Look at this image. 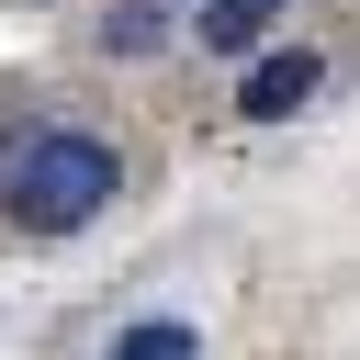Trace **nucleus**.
Masks as SVG:
<instances>
[{"label":"nucleus","mask_w":360,"mask_h":360,"mask_svg":"<svg viewBox=\"0 0 360 360\" xmlns=\"http://www.w3.org/2000/svg\"><path fill=\"white\" fill-rule=\"evenodd\" d=\"M112 360H191V326H124Z\"/></svg>","instance_id":"20e7f679"},{"label":"nucleus","mask_w":360,"mask_h":360,"mask_svg":"<svg viewBox=\"0 0 360 360\" xmlns=\"http://www.w3.org/2000/svg\"><path fill=\"white\" fill-rule=\"evenodd\" d=\"M315 79H326V68H315V56L292 45V56H259L236 101H248V124H281V112H304V101H315Z\"/></svg>","instance_id":"f03ea898"},{"label":"nucleus","mask_w":360,"mask_h":360,"mask_svg":"<svg viewBox=\"0 0 360 360\" xmlns=\"http://www.w3.org/2000/svg\"><path fill=\"white\" fill-rule=\"evenodd\" d=\"M270 11H281V0H202V45H225V56H236Z\"/></svg>","instance_id":"7ed1b4c3"},{"label":"nucleus","mask_w":360,"mask_h":360,"mask_svg":"<svg viewBox=\"0 0 360 360\" xmlns=\"http://www.w3.org/2000/svg\"><path fill=\"white\" fill-rule=\"evenodd\" d=\"M112 191H124L112 135H90V124H11L0 135V225L11 236H79Z\"/></svg>","instance_id":"f257e3e1"}]
</instances>
